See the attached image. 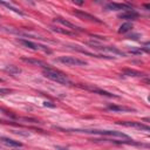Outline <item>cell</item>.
Masks as SVG:
<instances>
[{"label": "cell", "mask_w": 150, "mask_h": 150, "mask_svg": "<svg viewBox=\"0 0 150 150\" xmlns=\"http://www.w3.org/2000/svg\"><path fill=\"white\" fill-rule=\"evenodd\" d=\"M145 8H150V5L149 4H145Z\"/></svg>", "instance_id": "obj_26"}, {"label": "cell", "mask_w": 150, "mask_h": 150, "mask_svg": "<svg viewBox=\"0 0 150 150\" xmlns=\"http://www.w3.org/2000/svg\"><path fill=\"white\" fill-rule=\"evenodd\" d=\"M117 124L123 125V127H128V128H136V129H141V130H145V131H149V130H150L149 125H146V124H144V123H142V122L120 121V122H117Z\"/></svg>", "instance_id": "obj_9"}, {"label": "cell", "mask_w": 150, "mask_h": 150, "mask_svg": "<svg viewBox=\"0 0 150 150\" xmlns=\"http://www.w3.org/2000/svg\"><path fill=\"white\" fill-rule=\"evenodd\" d=\"M42 73H43L45 77H47V79H49L54 82H57V83H61V84H70L71 83V81L69 80V77L64 73H62L57 69H54L52 67L45 68L42 70Z\"/></svg>", "instance_id": "obj_2"}, {"label": "cell", "mask_w": 150, "mask_h": 150, "mask_svg": "<svg viewBox=\"0 0 150 150\" xmlns=\"http://www.w3.org/2000/svg\"><path fill=\"white\" fill-rule=\"evenodd\" d=\"M80 88H83V89H86V90H89V91H91V93H95V94H98V95H102V96H107V97H118L117 95H115V94H111V93H109V91H107V90H103V89H100V88H97V87H94V86H89V84H84V86H82V84H77Z\"/></svg>", "instance_id": "obj_7"}, {"label": "cell", "mask_w": 150, "mask_h": 150, "mask_svg": "<svg viewBox=\"0 0 150 150\" xmlns=\"http://www.w3.org/2000/svg\"><path fill=\"white\" fill-rule=\"evenodd\" d=\"M88 45L91 46L94 49H96V50L103 53V55H104V54H110V55H112V57H114L115 55H118V56H124V55H125L122 50H120L118 48H116V47H114V46H112V47H111V46H103V45H101V43H98V42H96V41H88Z\"/></svg>", "instance_id": "obj_3"}, {"label": "cell", "mask_w": 150, "mask_h": 150, "mask_svg": "<svg viewBox=\"0 0 150 150\" xmlns=\"http://www.w3.org/2000/svg\"><path fill=\"white\" fill-rule=\"evenodd\" d=\"M9 93H12L11 89H7V88H0V95H7V94H9Z\"/></svg>", "instance_id": "obj_21"}, {"label": "cell", "mask_w": 150, "mask_h": 150, "mask_svg": "<svg viewBox=\"0 0 150 150\" xmlns=\"http://www.w3.org/2000/svg\"><path fill=\"white\" fill-rule=\"evenodd\" d=\"M127 38H128V39H132V40H137V39L139 38V35H138V34H130V35H128Z\"/></svg>", "instance_id": "obj_22"}, {"label": "cell", "mask_w": 150, "mask_h": 150, "mask_svg": "<svg viewBox=\"0 0 150 150\" xmlns=\"http://www.w3.org/2000/svg\"><path fill=\"white\" fill-rule=\"evenodd\" d=\"M43 105H46V107H50V108H54L55 107V104H53L52 102H43Z\"/></svg>", "instance_id": "obj_23"}, {"label": "cell", "mask_w": 150, "mask_h": 150, "mask_svg": "<svg viewBox=\"0 0 150 150\" xmlns=\"http://www.w3.org/2000/svg\"><path fill=\"white\" fill-rule=\"evenodd\" d=\"M2 81H4V80H2V79H0V82H2Z\"/></svg>", "instance_id": "obj_27"}, {"label": "cell", "mask_w": 150, "mask_h": 150, "mask_svg": "<svg viewBox=\"0 0 150 150\" xmlns=\"http://www.w3.org/2000/svg\"><path fill=\"white\" fill-rule=\"evenodd\" d=\"M75 132H84V134H94V135H101V136H108V137H112V139H130V137L128 135H125L122 131H117V130H97V129H83V130H71Z\"/></svg>", "instance_id": "obj_1"}, {"label": "cell", "mask_w": 150, "mask_h": 150, "mask_svg": "<svg viewBox=\"0 0 150 150\" xmlns=\"http://www.w3.org/2000/svg\"><path fill=\"white\" fill-rule=\"evenodd\" d=\"M118 18L124 19V20H136L138 18V13L135 9H128V11H123L122 13H120Z\"/></svg>", "instance_id": "obj_11"}, {"label": "cell", "mask_w": 150, "mask_h": 150, "mask_svg": "<svg viewBox=\"0 0 150 150\" xmlns=\"http://www.w3.org/2000/svg\"><path fill=\"white\" fill-rule=\"evenodd\" d=\"M4 70H5L7 74H9V75H16V74H20V73H21V69H20L19 67L14 66V64H8V66H6V67L4 68Z\"/></svg>", "instance_id": "obj_15"}, {"label": "cell", "mask_w": 150, "mask_h": 150, "mask_svg": "<svg viewBox=\"0 0 150 150\" xmlns=\"http://www.w3.org/2000/svg\"><path fill=\"white\" fill-rule=\"evenodd\" d=\"M123 75L125 76H136V77H142L143 76V73L138 71V70H134V69H125L123 70Z\"/></svg>", "instance_id": "obj_19"}, {"label": "cell", "mask_w": 150, "mask_h": 150, "mask_svg": "<svg viewBox=\"0 0 150 150\" xmlns=\"http://www.w3.org/2000/svg\"><path fill=\"white\" fill-rule=\"evenodd\" d=\"M56 150H69V149H67V148H64V146H60V145H57V146H56Z\"/></svg>", "instance_id": "obj_24"}, {"label": "cell", "mask_w": 150, "mask_h": 150, "mask_svg": "<svg viewBox=\"0 0 150 150\" xmlns=\"http://www.w3.org/2000/svg\"><path fill=\"white\" fill-rule=\"evenodd\" d=\"M19 43H21L22 46H25L26 48H29V49H33V50H40V52H43V53H48L50 54L52 50L45 46V45H40V43H36V42H33L30 40H26V39H19L18 40Z\"/></svg>", "instance_id": "obj_4"}, {"label": "cell", "mask_w": 150, "mask_h": 150, "mask_svg": "<svg viewBox=\"0 0 150 150\" xmlns=\"http://www.w3.org/2000/svg\"><path fill=\"white\" fill-rule=\"evenodd\" d=\"M49 29L52 32H55V33H59V34H64V35H75L76 34V33H74L71 30H68V29L61 27V26H50Z\"/></svg>", "instance_id": "obj_14"}, {"label": "cell", "mask_w": 150, "mask_h": 150, "mask_svg": "<svg viewBox=\"0 0 150 150\" xmlns=\"http://www.w3.org/2000/svg\"><path fill=\"white\" fill-rule=\"evenodd\" d=\"M107 9L109 11H128V9H132V6L130 4H121V2H109L105 6Z\"/></svg>", "instance_id": "obj_10"}, {"label": "cell", "mask_w": 150, "mask_h": 150, "mask_svg": "<svg viewBox=\"0 0 150 150\" xmlns=\"http://www.w3.org/2000/svg\"><path fill=\"white\" fill-rule=\"evenodd\" d=\"M74 4H76V5H82L83 2H82V1H74Z\"/></svg>", "instance_id": "obj_25"}, {"label": "cell", "mask_w": 150, "mask_h": 150, "mask_svg": "<svg viewBox=\"0 0 150 150\" xmlns=\"http://www.w3.org/2000/svg\"><path fill=\"white\" fill-rule=\"evenodd\" d=\"M73 14L75 16H77L79 19H82V20H87V21H91V22H96V23H102V21L100 19H97L96 16L84 12V11H81V9H75L73 12Z\"/></svg>", "instance_id": "obj_8"}, {"label": "cell", "mask_w": 150, "mask_h": 150, "mask_svg": "<svg viewBox=\"0 0 150 150\" xmlns=\"http://www.w3.org/2000/svg\"><path fill=\"white\" fill-rule=\"evenodd\" d=\"M53 22L56 23V26H57V25H61V26H63L66 29L71 30V32H74V33H77V32H82V30H83L81 27H79V26H76V25H74V23H71V22H69L68 20H66V19H63V18H61V16L54 18V19H53Z\"/></svg>", "instance_id": "obj_6"}, {"label": "cell", "mask_w": 150, "mask_h": 150, "mask_svg": "<svg viewBox=\"0 0 150 150\" xmlns=\"http://www.w3.org/2000/svg\"><path fill=\"white\" fill-rule=\"evenodd\" d=\"M57 61L67 64V66H87V61L81 60L79 57L75 56H69V55H63V56H59Z\"/></svg>", "instance_id": "obj_5"}, {"label": "cell", "mask_w": 150, "mask_h": 150, "mask_svg": "<svg viewBox=\"0 0 150 150\" xmlns=\"http://www.w3.org/2000/svg\"><path fill=\"white\" fill-rule=\"evenodd\" d=\"M21 60H22L23 62H26V63H29V64H35V66H40V67H43V69H45V68H49V67H50L48 63H46V62H43V61H41V60H36V59L21 57Z\"/></svg>", "instance_id": "obj_12"}, {"label": "cell", "mask_w": 150, "mask_h": 150, "mask_svg": "<svg viewBox=\"0 0 150 150\" xmlns=\"http://www.w3.org/2000/svg\"><path fill=\"white\" fill-rule=\"evenodd\" d=\"M108 109L109 110H112V111H134L135 110L132 108L123 107V105H117V104H109L108 105Z\"/></svg>", "instance_id": "obj_16"}, {"label": "cell", "mask_w": 150, "mask_h": 150, "mask_svg": "<svg viewBox=\"0 0 150 150\" xmlns=\"http://www.w3.org/2000/svg\"><path fill=\"white\" fill-rule=\"evenodd\" d=\"M0 141L8 145V146H14V148H21L22 146V143L19 142V141H15V139H12V138H8V137H0Z\"/></svg>", "instance_id": "obj_13"}, {"label": "cell", "mask_w": 150, "mask_h": 150, "mask_svg": "<svg viewBox=\"0 0 150 150\" xmlns=\"http://www.w3.org/2000/svg\"><path fill=\"white\" fill-rule=\"evenodd\" d=\"M131 29H132V23H131V22H124V23H122V25L120 26V28H118V33L124 34V33L130 32Z\"/></svg>", "instance_id": "obj_18"}, {"label": "cell", "mask_w": 150, "mask_h": 150, "mask_svg": "<svg viewBox=\"0 0 150 150\" xmlns=\"http://www.w3.org/2000/svg\"><path fill=\"white\" fill-rule=\"evenodd\" d=\"M129 52L132 53V54H142V53H143V50H142L141 48H135V47L129 48Z\"/></svg>", "instance_id": "obj_20"}, {"label": "cell", "mask_w": 150, "mask_h": 150, "mask_svg": "<svg viewBox=\"0 0 150 150\" xmlns=\"http://www.w3.org/2000/svg\"><path fill=\"white\" fill-rule=\"evenodd\" d=\"M0 4H1L2 6H5V7H7L8 9L13 11L14 13H16V14H19V15H23V13H22L18 7H15L13 4H11V2H5V1H0Z\"/></svg>", "instance_id": "obj_17"}]
</instances>
